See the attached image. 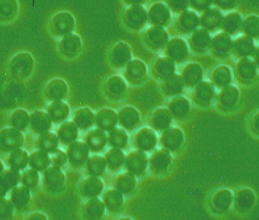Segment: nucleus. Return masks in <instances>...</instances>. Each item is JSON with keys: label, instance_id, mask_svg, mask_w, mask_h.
I'll use <instances>...</instances> for the list:
<instances>
[{"label": "nucleus", "instance_id": "f257e3e1", "mask_svg": "<svg viewBox=\"0 0 259 220\" xmlns=\"http://www.w3.org/2000/svg\"><path fill=\"white\" fill-rule=\"evenodd\" d=\"M90 149L85 143L74 141L69 144L67 156L69 163L76 169L83 167L89 158Z\"/></svg>", "mask_w": 259, "mask_h": 220}, {"label": "nucleus", "instance_id": "f03ea898", "mask_svg": "<svg viewBox=\"0 0 259 220\" xmlns=\"http://www.w3.org/2000/svg\"><path fill=\"white\" fill-rule=\"evenodd\" d=\"M34 67V61L29 53H18L12 59L10 69L15 75L26 77L31 73Z\"/></svg>", "mask_w": 259, "mask_h": 220}, {"label": "nucleus", "instance_id": "7ed1b4c3", "mask_svg": "<svg viewBox=\"0 0 259 220\" xmlns=\"http://www.w3.org/2000/svg\"><path fill=\"white\" fill-rule=\"evenodd\" d=\"M24 143V136L20 131L8 128L2 131L0 143L2 147L8 151H14L20 149Z\"/></svg>", "mask_w": 259, "mask_h": 220}, {"label": "nucleus", "instance_id": "20e7f679", "mask_svg": "<svg viewBox=\"0 0 259 220\" xmlns=\"http://www.w3.org/2000/svg\"><path fill=\"white\" fill-rule=\"evenodd\" d=\"M44 182L48 189L57 192L64 186L65 176L60 168L52 166L44 172Z\"/></svg>", "mask_w": 259, "mask_h": 220}, {"label": "nucleus", "instance_id": "39448f33", "mask_svg": "<svg viewBox=\"0 0 259 220\" xmlns=\"http://www.w3.org/2000/svg\"><path fill=\"white\" fill-rule=\"evenodd\" d=\"M29 125L34 132L42 134L51 130L52 121L47 113L36 111L30 115Z\"/></svg>", "mask_w": 259, "mask_h": 220}, {"label": "nucleus", "instance_id": "423d86ee", "mask_svg": "<svg viewBox=\"0 0 259 220\" xmlns=\"http://www.w3.org/2000/svg\"><path fill=\"white\" fill-rule=\"evenodd\" d=\"M54 31L60 35H67L72 32L75 28V20L68 13H60L52 19Z\"/></svg>", "mask_w": 259, "mask_h": 220}, {"label": "nucleus", "instance_id": "0eeeda50", "mask_svg": "<svg viewBox=\"0 0 259 220\" xmlns=\"http://www.w3.org/2000/svg\"><path fill=\"white\" fill-rule=\"evenodd\" d=\"M103 189L102 181L99 177L92 176L82 181L80 186V193L87 198L97 197L101 195Z\"/></svg>", "mask_w": 259, "mask_h": 220}, {"label": "nucleus", "instance_id": "6e6552de", "mask_svg": "<svg viewBox=\"0 0 259 220\" xmlns=\"http://www.w3.org/2000/svg\"><path fill=\"white\" fill-rule=\"evenodd\" d=\"M46 95L51 101H60L68 93V87L62 79H54L48 84L45 89Z\"/></svg>", "mask_w": 259, "mask_h": 220}, {"label": "nucleus", "instance_id": "1a4fd4ad", "mask_svg": "<svg viewBox=\"0 0 259 220\" xmlns=\"http://www.w3.org/2000/svg\"><path fill=\"white\" fill-rule=\"evenodd\" d=\"M107 136L104 131L94 129L89 131L85 136V143L89 149L94 152H99L105 148Z\"/></svg>", "mask_w": 259, "mask_h": 220}, {"label": "nucleus", "instance_id": "9d476101", "mask_svg": "<svg viewBox=\"0 0 259 220\" xmlns=\"http://www.w3.org/2000/svg\"><path fill=\"white\" fill-rule=\"evenodd\" d=\"M47 114L53 123H62L66 121L69 115L68 104L61 101H55L49 104Z\"/></svg>", "mask_w": 259, "mask_h": 220}, {"label": "nucleus", "instance_id": "9b49d317", "mask_svg": "<svg viewBox=\"0 0 259 220\" xmlns=\"http://www.w3.org/2000/svg\"><path fill=\"white\" fill-rule=\"evenodd\" d=\"M59 47L64 55L72 58L79 51L81 41L77 35L67 34L61 40Z\"/></svg>", "mask_w": 259, "mask_h": 220}, {"label": "nucleus", "instance_id": "f8f14e48", "mask_svg": "<svg viewBox=\"0 0 259 220\" xmlns=\"http://www.w3.org/2000/svg\"><path fill=\"white\" fill-rule=\"evenodd\" d=\"M21 174L14 169L7 170L0 176V197L6 195L8 191L14 189L21 180Z\"/></svg>", "mask_w": 259, "mask_h": 220}, {"label": "nucleus", "instance_id": "ddd939ff", "mask_svg": "<svg viewBox=\"0 0 259 220\" xmlns=\"http://www.w3.org/2000/svg\"><path fill=\"white\" fill-rule=\"evenodd\" d=\"M57 136L59 141L63 144H71L79 137V128L72 122H67L59 127Z\"/></svg>", "mask_w": 259, "mask_h": 220}, {"label": "nucleus", "instance_id": "4468645a", "mask_svg": "<svg viewBox=\"0 0 259 220\" xmlns=\"http://www.w3.org/2000/svg\"><path fill=\"white\" fill-rule=\"evenodd\" d=\"M18 10L17 0H0V23L8 24L15 20Z\"/></svg>", "mask_w": 259, "mask_h": 220}, {"label": "nucleus", "instance_id": "2eb2a0df", "mask_svg": "<svg viewBox=\"0 0 259 220\" xmlns=\"http://www.w3.org/2000/svg\"><path fill=\"white\" fill-rule=\"evenodd\" d=\"M95 123L100 130H112L117 124L116 115L114 111L108 108L100 110L95 116Z\"/></svg>", "mask_w": 259, "mask_h": 220}, {"label": "nucleus", "instance_id": "dca6fc26", "mask_svg": "<svg viewBox=\"0 0 259 220\" xmlns=\"http://www.w3.org/2000/svg\"><path fill=\"white\" fill-rule=\"evenodd\" d=\"M73 123L80 130H88L95 123V115L88 108H80L74 115Z\"/></svg>", "mask_w": 259, "mask_h": 220}, {"label": "nucleus", "instance_id": "f3484780", "mask_svg": "<svg viewBox=\"0 0 259 220\" xmlns=\"http://www.w3.org/2000/svg\"><path fill=\"white\" fill-rule=\"evenodd\" d=\"M87 218L99 219L105 213V204L97 197L90 198L84 208Z\"/></svg>", "mask_w": 259, "mask_h": 220}, {"label": "nucleus", "instance_id": "a211bd4d", "mask_svg": "<svg viewBox=\"0 0 259 220\" xmlns=\"http://www.w3.org/2000/svg\"><path fill=\"white\" fill-rule=\"evenodd\" d=\"M31 195L29 188L25 186L14 187L12 193V202L13 205L22 210L29 204Z\"/></svg>", "mask_w": 259, "mask_h": 220}, {"label": "nucleus", "instance_id": "6ab92c4d", "mask_svg": "<svg viewBox=\"0 0 259 220\" xmlns=\"http://www.w3.org/2000/svg\"><path fill=\"white\" fill-rule=\"evenodd\" d=\"M29 164L37 172L45 171L51 164L49 154L40 149L34 151L29 156Z\"/></svg>", "mask_w": 259, "mask_h": 220}, {"label": "nucleus", "instance_id": "aec40b11", "mask_svg": "<svg viewBox=\"0 0 259 220\" xmlns=\"http://www.w3.org/2000/svg\"><path fill=\"white\" fill-rule=\"evenodd\" d=\"M87 170L89 175L99 177L106 171L107 163L105 158L100 155H94L87 161Z\"/></svg>", "mask_w": 259, "mask_h": 220}, {"label": "nucleus", "instance_id": "412c9836", "mask_svg": "<svg viewBox=\"0 0 259 220\" xmlns=\"http://www.w3.org/2000/svg\"><path fill=\"white\" fill-rule=\"evenodd\" d=\"M59 139L55 134L52 132H45L40 134L37 141L38 147L46 152H51L58 149Z\"/></svg>", "mask_w": 259, "mask_h": 220}, {"label": "nucleus", "instance_id": "4be33fe9", "mask_svg": "<svg viewBox=\"0 0 259 220\" xmlns=\"http://www.w3.org/2000/svg\"><path fill=\"white\" fill-rule=\"evenodd\" d=\"M29 156L27 152L20 149L13 151L9 159V162L13 169L21 171L25 169L29 163Z\"/></svg>", "mask_w": 259, "mask_h": 220}, {"label": "nucleus", "instance_id": "5701e85b", "mask_svg": "<svg viewBox=\"0 0 259 220\" xmlns=\"http://www.w3.org/2000/svg\"><path fill=\"white\" fill-rule=\"evenodd\" d=\"M104 204L109 210L116 212L123 204V197L121 193L115 190H109L104 195Z\"/></svg>", "mask_w": 259, "mask_h": 220}, {"label": "nucleus", "instance_id": "b1692460", "mask_svg": "<svg viewBox=\"0 0 259 220\" xmlns=\"http://www.w3.org/2000/svg\"><path fill=\"white\" fill-rule=\"evenodd\" d=\"M105 159L108 169L115 171L122 165L124 156L122 152L116 149H111L106 152Z\"/></svg>", "mask_w": 259, "mask_h": 220}, {"label": "nucleus", "instance_id": "393cba45", "mask_svg": "<svg viewBox=\"0 0 259 220\" xmlns=\"http://www.w3.org/2000/svg\"><path fill=\"white\" fill-rule=\"evenodd\" d=\"M30 116L25 111L19 109L12 113L11 121L15 129L23 131L29 125Z\"/></svg>", "mask_w": 259, "mask_h": 220}, {"label": "nucleus", "instance_id": "a878e982", "mask_svg": "<svg viewBox=\"0 0 259 220\" xmlns=\"http://www.w3.org/2000/svg\"><path fill=\"white\" fill-rule=\"evenodd\" d=\"M108 140L110 145L114 147L124 148L127 145V136L124 131L115 129L110 133Z\"/></svg>", "mask_w": 259, "mask_h": 220}, {"label": "nucleus", "instance_id": "bb28decb", "mask_svg": "<svg viewBox=\"0 0 259 220\" xmlns=\"http://www.w3.org/2000/svg\"><path fill=\"white\" fill-rule=\"evenodd\" d=\"M21 179L23 186L27 187L29 189H33L38 186L39 180H40V176L35 170L30 169L23 172Z\"/></svg>", "mask_w": 259, "mask_h": 220}, {"label": "nucleus", "instance_id": "cd10ccee", "mask_svg": "<svg viewBox=\"0 0 259 220\" xmlns=\"http://www.w3.org/2000/svg\"><path fill=\"white\" fill-rule=\"evenodd\" d=\"M51 164L54 167L61 168L67 162V156L62 150L56 149L55 151L49 152Z\"/></svg>", "mask_w": 259, "mask_h": 220}, {"label": "nucleus", "instance_id": "c85d7f7f", "mask_svg": "<svg viewBox=\"0 0 259 220\" xmlns=\"http://www.w3.org/2000/svg\"><path fill=\"white\" fill-rule=\"evenodd\" d=\"M116 184L118 190L123 193H127L132 190L134 187V180L132 176L123 175L117 179Z\"/></svg>", "mask_w": 259, "mask_h": 220}, {"label": "nucleus", "instance_id": "c756f323", "mask_svg": "<svg viewBox=\"0 0 259 220\" xmlns=\"http://www.w3.org/2000/svg\"><path fill=\"white\" fill-rule=\"evenodd\" d=\"M14 205L7 199H0V219H9L12 216Z\"/></svg>", "mask_w": 259, "mask_h": 220}, {"label": "nucleus", "instance_id": "7c9ffc66", "mask_svg": "<svg viewBox=\"0 0 259 220\" xmlns=\"http://www.w3.org/2000/svg\"><path fill=\"white\" fill-rule=\"evenodd\" d=\"M27 219L45 220L47 219V217H46L45 214H42V213L36 212L29 215V216L27 217Z\"/></svg>", "mask_w": 259, "mask_h": 220}]
</instances>
